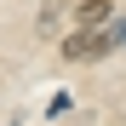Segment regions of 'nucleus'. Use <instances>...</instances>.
I'll return each instance as SVG.
<instances>
[{"label": "nucleus", "instance_id": "obj_3", "mask_svg": "<svg viewBox=\"0 0 126 126\" xmlns=\"http://www.w3.org/2000/svg\"><path fill=\"white\" fill-rule=\"evenodd\" d=\"M115 40H120V46H126V23H120V29H115Z\"/></svg>", "mask_w": 126, "mask_h": 126}, {"label": "nucleus", "instance_id": "obj_2", "mask_svg": "<svg viewBox=\"0 0 126 126\" xmlns=\"http://www.w3.org/2000/svg\"><path fill=\"white\" fill-rule=\"evenodd\" d=\"M75 23L80 29H103V23H109V0H80V6H75Z\"/></svg>", "mask_w": 126, "mask_h": 126}, {"label": "nucleus", "instance_id": "obj_1", "mask_svg": "<svg viewBox=\"0 0 126 126\" xmlns=\"http://www.w3.org/2000/svg\"><path fill=\"white\" fill-rule=\"evenodd\" d=\"M109 40H115V34H97V29H80V34H69V40H63V57H75V63H97L103 52H109Z\"/></svg>", "mask_w": 126, "mask_h": 126}]
</instances>
